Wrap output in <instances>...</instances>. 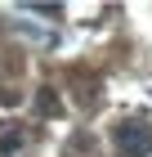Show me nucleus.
Here are the masks:
<instances>
[{"instance_id": "obj_4", "label": "nucleus", "mask_w": 152, "mask_h": 157, "mask_svg": "<svg viewBox=\"0 0 152 157\" xmlns=\"http://www.w3.org/2000/svg\"><path fill=\"white\" fill-rule=\"evenodd\" d=\"M18 103V90H0V108H13Z\"/></svg>"}, {"instance_id": "obj_3", "label": "nucleus", "mask_w": 152, "mask_h": 157, "mask_svg": "<svg viewBox=\"0 0 152 157\" xmlns=\"http://www.w3.org/2000/svg\"><path fill=\"white\" fill-rule=\"evenodd\" d=\"M18 148H23V135H18V130H5V135H0V153H5V157L18 153Z\"/></svg>"}, {"instance_id": "obj_1", "label": "nucleus", "mask_w": 152, "mask_h": 157, "mask_svg": "<svg viewBox=\"0 0 152 157\" xmlns=\"http://www.w3.org/2000/svg\"><path fill=\"white\" fill-rule=\"evenodd\" d=\"M117 153L121 157H148L152 153V126H143V121H121L117 126Z\"/></svg>"}, {"instance_id": "obj_2", "label": "nucleus", "mask_w": 152, "mask_h": 157, "mask_svg": "<svg viewBox=\"0 0 152 157\" xmlns=\"http://www.w3.org/2000/svg\"><path fill=\"white\" fill-rule=\"evenodd\" d=\"M36 112H40V117H54V112H58V94H54L49 85L36 94Z\"/></svg>"}]
</instances>
